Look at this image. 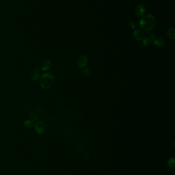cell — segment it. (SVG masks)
I'll list each match as a JSON object with an SVG mask.
<instances>
[{"label": "cell", "mask_w": 175, "mask_h": 175, "mask_svg": "<svg viewBox=\"0 0 175 175\" xmlns=\"http://www.w3.org/2000/svg\"><path fill=\"white\" fill-rule=\"evenodd\" d=\"M51 62L50 61H45L42 65V69L43 70H47L50 68Z\"/></svg>", "instance_id": "9c48e42d"}, {"label": "cell", "mask_w": 175, "mask_h": 175, "mask_svg": "<svg viewBox=\"0 0 175 175\" xmlns=\"http://www.w3.org/2000/svg\"><path fill=\"white\" fill-rule=\"evenodd\" d=\"M39 73H40V70L39 68H36L34 69V74H33V80H37L39 78Z\"/></svg>", "instance_id": "30bf717a"}, {"label": "cell", "mask_w": 175, "mask_h": 175, "mask_svg": "<svg viewBox=\"0 0 175 175\" xmlns=\"http://www.w3.org/2000/svg\"><path fill=\"white\" fill-rule=\"evenodd\" d=\"M175 29L174 28H171L168 29L167 31V35L168 37L171 40H175Z\"/></svg>", "instance_id": "ba28073f"}, {"label": "cell", "mask_w": 175, "mask_h": 175, "mask_svg": "<svg viewBox=\"0 0 175 175\" xmlns=\"http://www.w3.org/2000/svg\"><path fill=\"white\" fill-rule=\"evenodd\" d=\"M46 129V127L45 124L42 122H39L38 123H36L35 126V129L37 132V133L39 134L44 133L45 132Z\"/></svg>", "instance_id": "277c9868"}, {"label": "cell", "mask_w": 175, "mask_h": 175, "mask_svg": "<svg viewBox=\"0 0 175 175\" xmlns=\"http://www.w3.org/2000/svg\"><path fill=\"white\" fill-rule=\"evenodd\" d=\"M133 38L136 40H141L144 38V33L140 29H136V30L133 31Z\"/></svg>", "instance_id": "8992f818"}, {"label": "cell", "mask_w": 175, "mask_h": 175, "mask_svg": "<svg viewBox=\"0 0 175 175\" xmlns=\"http://www.w3.org/2000/svg\"><path fill=\"white\" fill-rule=\"evenodd\" d=\"M152 43V40L149 38H145L143 40V44L145 46H148L150 45Z\"/></svg>", "instance_id": "8fae6325"}, {"label": "cell", "mask_w": 175, "mask_h": 175, "mask_svg": "<svg viewBox=\"0 0 175 175\" xmlns=\"http://www.w3.org/2000/svg\"><path fill=\"white\" fill-rule=\"evenodd\" d=\"M174 163H175L174 159V158H171L168 162V164L171 167V168H174V166H175Z\"/></svg>", "instance_id": "7c38bea8"}, {"label": "cell", "mask_w": 175, "mask_h": 175, "mask_svg": "<svg viewBox=\"0 0 175 175\" xmlns=\"http://www.w3.org/2000/svg\"><path fill=\"white\" fill-rule=\"evenodd\" d=\"M55 82V78L53 75L50 73L43 74L41 80V87L44 89H47L52 86Z\"/></svg>", "instance_id": "7a4b0ae2"}, {"label": "cell", "mask_w": 175, "mask_h": 175, "mask_svg": "<svg viewBox=\"0 0 175 175\" xmlns=\"http://www.w3.org/2000/svg\"><path fill=\"white\" fill-rule=\"evenodd\" d=\"M90 74V69L88 68H85L83 70L82 72V75L85 77H87Z\"/></svg>", "instance_id": "4fadbf2b"}, {"label": "cell", "mask_w": 175, "mask_h": 175, "mask_svg": "<svg viewBox=\"0 0 175 175\" xmlns=\"http://www.w3.org/2000/svg\"><path fill=\"white\" fill-rule=\"evenodd\" d=\"M129 26H130V28L132 29H135L136 27V24L135 22L133 21H131L129 23Z\"/></svg>", "instance_id": "9a60e30c"}, {"label": "cell", "mask_w": 175, "mask_h": 175, "mask_svg": "<svg viewBox=\"0 0 175 175\" xmlns=\"http://www.w3.org/2000/svg\"><path fill=\"white\" fill-rule=\"evenodd\" d=\"M165 43H166L165 40L162 38H156L154 41L155 45L157 47H163L165 45Z\"/></svg>", "instance_id": "52a82bcc"}, {"label": "cell", "mask_w": 175, "mask_h": 175, "mask_svg": "<svg viewBox=\"0 0 175 175\" xmlns=\"http://www.w3.org/2000/svg\"><path fill=\"white\" fill-rule=\"evenodd\" d=\"M88 60L87 57L84 55H82L78 57L77 61V64L80 68H84L88 64Z\"/></svg>", "instance_id": "3957f363"}, {"label": "cell", "mask_w": 175, "mask_h": 175, "mask_svg": "<svg viewBox=\"0 0 175 175\" xmlns=\"http://www.w3.org/2000/svg\"><path fill=\"white\" fill-rule=\"evenodd\" d=\"M156 24V19L152 14H147L143 16L139 21V26L142 30L150 31L154 28Z\"/></svg>", "instance_id": "6da1fadb"}, {"label": "cell", "mask_w": 175, "mask_h": 175, "mask_svg": "<svg viewBox=\"0 0 175 175\" xmlns=\"http://www.w3.org/2000/svg\"><path fill=\"white\" fill-rule=\"evenodd\" d=\"M33 126V122L31 121L27 120L25 123V127L27 128H30Z\"/></svg>", "instance_id": "5bb4252c"}, {"label": "cell", "mask_w": 175, "mask_h": 175, "mask_svg": "<svg viewBox=\"0 0 175 175\" xmlns=\"http://www.w3.org/2000/svg\"><path fill=\"white\" fill-rule=\"evenodd\" d=\"M146 11V8L142 4H139L137 5L136 8L135 13L136 15H137L138 17H141L144 15Z\"/></svg>", "instance_id": "5b68a950"}]
</instances>
